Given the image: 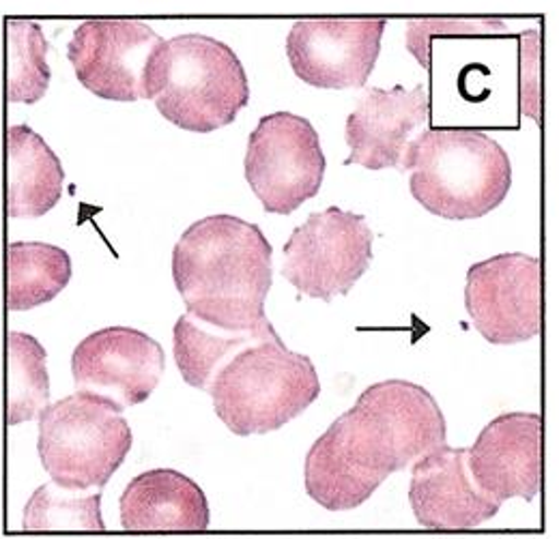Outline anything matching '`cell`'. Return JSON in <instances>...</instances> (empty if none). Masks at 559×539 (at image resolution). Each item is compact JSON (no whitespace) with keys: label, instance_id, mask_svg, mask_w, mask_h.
I'll return each mask as SVG.
<instances>
[{"label":"cell","instance_id":"cell-1","mask_svg":"<svg viewBox=\"0 0 559 539\" xmlns=\"http://www.w3.org/2000/svg\"><path fill=\"white\" fill-rule=\"evenodd\" d=\"M445 439V417L424 387L401 379L370 385L310 447L306 492L328 512H349Z\"/></svg>","mask_w":559,"mask_h":539},{"label":"cell","instance_id":"cell-2","mask_svg":"<svg viewBox=\"0 0 559 539\" xmlns=\"http://www.w3.org/2000/svg\"><path fill=\"white\" fill-rule=\"evenodd\" d=\"M274 248L257 224L233 215L194 221L173 250V279L186 310L226 332L280 337L265 314Z\"/></svg>","mask_w":559,"mask_h":539},{"label":"cell","instance_id":"cell-3","mask_svg":"<svg viewBox=\"0 0 559 539\" xmlns=\"http://www.w3.org/2000/svg\"><path fill=\"white\" fill-rule=\"evenodd\" d=\"M399 172L428 213L443 219H478L506 201L512 164L503 146L472 128H428L407 146Z\"/></svg>","mask_w":559,"mask_h":539},{"label":"cell","instance_id":"cell-4","mask_svg":"<svg viewBox=\"0 0 559 539\" xmlns=\"http://www.w3.org/2000/svg\"><path fill=\"white\" fill-rule=\"evenodd\" d=\"M146 99L175 128L211 134L250 104V82L233 48L207 35H177L155 52Z\"/></svg>","mask_w":559,"mask_h":539},{"label":"cell","instance_id":"cell-5","mask_svg":"<svg viewBox=\"0 0 559 539\" xmlns=\"http://www.w3.org/2000/svg\"><path fill=\"white\" fill-rule=\"evenodd\" d=\"M207 392L222 423L237 436H250L276 432L299 417L321 396V381L308 355L270 337L239 350Z\"/></svg>","mask_w":559,"mask_h":539},{"label":"cell","instance_id":"cell-6","mask_svg":"<svg viewBox=\"0 0 559 539\" xmlns=\"http://www.w3.org/2000/svg\"><path fill=\"white\" fill-rule=\"evenodd\" d=\"M121 412L108 398L82 390L46 406L37 439L44 471L66 488H106L134 443Z\"/></svg>","mask_w":559,"mask_h":539},{"label":"cell","instance_id":"cell-7","mask_svg":"<svg viewBox=\"0 0 559 539\" xmlns=\"http://www.w3.org/2000/svg\"><path fill=\"white\" fill-rule=\"evenodd\" d=\"M372 239L364 215L341 206L312 213L282 248V275L301 295L330 303L349 295L370 267Z\"/></svg>","mask_w":559,"mask_h":539},{"label":"cell","instance_id":"cell-8","mask_svg":"<svg viewBox=\"0 0 559 539\" xmlns=\"http://www.w3.org/2000/svg\"><path fill=\"white\" fill-rule=\"evenodd\" d=\"M246 181L267 213L290 215L321 192L325 155L314 125L293 112H274L248 137Z\"/></svg>","mask_w":559,"mask_h":539},{"label":"cell","instance_id":"cell-9","mask_svg":"<svg viewBox=\"0 0 559 539\" xmlns=\"http://www.w3.org/2000/svg\"><path fill=\"white\" fill-rule=\"evenodd\" d=\"M543 265L527 254H499L467 271L465 310L490 344L512 346L540 336Z\"/></svg>","mask_w":559,"mask_h":539},{"label":"cell","instance_id":"cell-10","mask_svg":"<svg viewBox=\"0 0 559 539\" xmlns=\"http://www.w3.org/2000/svg\"><path fill=\"white\" fill-rule=\"evenodd\" d=\"M162 44L139 20H88L73 31L68 59L86 91L130 104L146 99L148 69Z\"/></svg>","mask_w":559,"mask_h":539},{"label":"cell","instance_id":"cell-11","mask_svg":"<svg viewBox=\"0 0 559 539\" xmlns=\"http://www.w3.org/2000/svg\"><path fill=\"white\" fill-rule=\"evenodd\" d=\"M383 31V20H301L286 37V57L314 88H361L377 65Z\"/></svg>","mask_w":559,"mask_h":539},{"label":"cell","instance_id":"cell-12","mask_svg":"<svg viewBox=\"0 0 559 539\" xmlns=\"http://www.w3.org/2000/svg\"><path fill=\"white\" fill-rule=\"evenodd\" d=\"M166 370L164 348L132 327H106L84 337L71 355L73 383L121 410L151 398Z\"/></svg>","mask_w":559,"mask_h":539},{"label":"cell","instance_id":"cell-13","mask_svg":"<svg viewBox=\"0 0 559 539\" xmlns=\"http://www.w3.org/2000/svg\"><path fill=\"white\" fill-rule=\"evenodd\" d=\"M545 421L538 412H503L485 426L467 460L478 486L499 503L536 499L543 481Z\"/></svg>","mask_w":559,"mask_h":539},{"label":"cell","instance_id":"cell-14","mask_svg":"<svg viewBox=\"0 0 559 539\" xmlns=\"http://www.w3.org/2000/svg\"><path fill=\"white\" fill-rule=\"evenodd\" d=\"M409 503L426 529H476L492 520L501 503L474 479L467 447L441 445L412 467Z\"/></svg>","mask_w":559,"mask_h":539},{"label":"cell","instance_id":"cell-15","mask_svg":"<svg viewBox=\"0 0 559 539\" xmlns=\"http://www.w3.org/2000/svg\"><path fill=\"white\" fill-rule=\"evenodd\" d=\"M430 123V93L418 84L368 88L357 108L347 117V144L350 155L345 166L357 164L368 170H401L407 146L416 132Z\"/></svg>","mask_w":559,"mask_h":539},{"label":"cell","instance_id":"cell-16","mask_svg":"<svg viewBox=\"0 0 559 539\" xmlns=\"http://www.w3.org/2000/svg\"><path fill=\"white\" fill-rule=\"evenodd\" d=\"M126 531H205L210 503L197 481L173 469H153L134 477L121 494Z\"/></svg>","mask_w":559,"mask_h":539},{"label":"cell","instance_id":"cell-17","mask_svg":"<svg viewBox=\"0 0 559 539\" xmlns=\"http://www.w3.org/2000/svg\"><path fill=\"white\" fill-rule=\"evenodd\" d=\"M9 217H41L63 196L66 170L55 151L28 125H11L7 132Z\"/></svg>","mask_w":559,"mask_h":539},{"label":"cell","instance_id":"cell-18","mask_svg":"<svg viewBox=\"0 0 559 539\" xmlns=\"http://www.w3.org/2000/svg\"><path fill=\"white\" fill-rule=\"evenodd\" d=\"M7 308L35 310L57 299L70 284L71 259L63 248L37 241H13L7 250Z\"/></svg>","mask_w":559,"mask_h":539},{"label":"cell","instance_id":"cell-19","mask_svg":"<svg viewBox=\"0 0 559 539\" xmlns=\"http://www.w3.org/2000/svg\"><path fill=\"white\" fill-rule=\"evenodd\" d=\"M270 337L254 334L226 332L210 323H203L194 314L186 312L177 319L173 332V352L181 379L197 390L207 392L217 372L243 348Z\"/></svg>","mask_w":559,"mask_h":539},{"label":"cell","instance_id":"cell-20","mask_svg":"<svg viewBox=\"0 0 559 539\" xmlns=\"http://www.w3.org/2000/svg\"><path fill=\"white\" fill-rule=\"evenodd\" d=\"M9 381H7V421L17 426L22 421L39 419L50 405L48 352L28 334L9 332L7 336Z\"/></svg>","mask_w":559,"mask_h":539},{"label":"cell","instance_id":"cell-21","mask_svg":"<svg viewBox=\"0 0 559 539\" xmlns=\"http://www.w3.org/2000/svg\"><path fill=\"white\" fill-rule=\"evenodd\" d=\"M22 527L26 531H104L102 490H75L52 479L28 499Z\"/></svg>","mask_w":559,"mask_h":539},{"label":"cell","instance_id":"cell-22","mask_svg":"<svg viewBox=\"0 0 559 539\" xmlns=\"http://www.w3.org/2000/svg\"><path fill=\"white\" fill-rule=\"evenodd\" d=\"M48 41L37 22H7V99L33 106L48 93Z\"/></svg>","mask_w":559,"mask_h":539},{"label":"cell","instance_id":"cell-23","mask_svg":"<svg viewBox=\"0 0 559 539\" xmlns=\"http://www.w3.org/2000/svg\"><path fill=\"white\" fill-rule=\"evenodd\" d=\"M506 31L499 20H412L407 24V50L416 57L421 68L430 73L432 39L456 37H492Z\"/></svg>","mask_w":559,"mask_h":539},{"label":"cell","instance_id":"cell-24","mask_svg":"<svg viewBox=\"0 0 559 539\" xmlns=\"http://www.w3.org/2000/svg\"><path fill=\"white\" fill-rule=\"evenodd\" d=\"M540 35L527 31L521 35V110L543 125L540 115Z\"/></svg>","mask_w":559,"mask_h":539}]
</instances>
